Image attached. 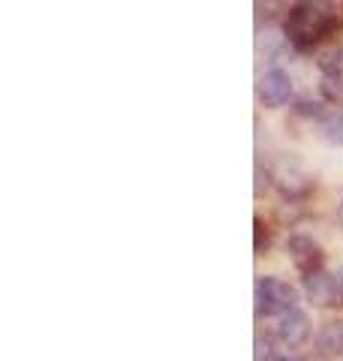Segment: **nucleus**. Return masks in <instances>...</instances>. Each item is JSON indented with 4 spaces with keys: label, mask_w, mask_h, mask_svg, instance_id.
Returning <instances> with one entry per match:
<instances>
[{
    "label": "nucleus",
    "mask_w": 343,
    "mask_h": 361,
    "mask_svg": "<svg viewBox=\"0 0 343 361\" xmlns=\"http://www.w3.org/2000/svg\"><path fill=\"white\" fill-rule=\"evenodd\" d=\"M335 27H337L335 13H331V6L323 4V0H299L292 6L289 18H286V37H289V42L301 45V49L316 45Z\"/></svg>",
    "instance_id": "nucleus-1"
},
{
    "label": "nucleus",
    "mask_w": 343,
    "mask_h": 361,
    "mask_svg": "<svg viewBox=\"0 0 343 361\" xmlns=\"http://www.w3.org/2000/svg\"><path fill=\"white\" fill-rule=\"evenodd\" d=\"M256 301V316H283L299 304V292H295L286 280L277 277H259L253 289Z\"/></svg>",
    "instance_id": "nucleus-2"
},
{
    "label": "nucleus",
    "mask_w": 343,
    "mask_h": 361,
    "mask_svg": "<svg viewBox=\"0 0 343 361\" xmlns=\"http://www.w3.org/2000/svg\"><path fill=\"white\" fill-rule=\"evenodd\" d=\"M271 180L286 199H299L304 193H311V187H313L311 175L304 172V166L295 157H280L271 169Z\"/></svg>",
    "instance_id": "nucleus-3"
},
{
    "label": "nucleus",
    "mask_w": 343,
    "mask_h": 361,
    "mask_svg": "<svg viewBox=\"0 0 343 361\" xmlns=\"http://www.w3.org/2000/svg\"><path fill=\"white\" fill-rule=\"evenodd\" d=\"M304 295L313 307H335L337 298H343L337 274H328V271H323V268L304 274Z\"/></svg>",
    "instance_id": "nucleus-4"
},
{
    "label": "nucleus",
    "mask_w": 343,
    "mask_h": 361,
    "mask_svg": "<svg viewBox=\"0 0 343 361\" xmlns=\"http://www.w3.org/2000/svg\"><path fill=\"white\" fill-rule=\"evenodd\" d=\"M256 97H259V103L268 106V109L286 106V103H289V97H292V78H289V73L265 70L259 75V82H256Z\"/></svg>",
    "instance_id": "nucleus-5"
},
{
    "label": "nucleus",
    "mask_w": 343,
    "mask_h": 361,
    "mask_svg": "<svg viewBox=\"0 0 343 361\" xmlns=\"http://www.w3.org/2000/svg\"><path fill=\"white\" fill-rule=\"evenodd\" d=\"M307 337H311V316H307L301 307L286 310L277 319V341L286 349H295V346L307 343Z\"/></svg>",
    "instance_id": "nucleus-6"
},
{
    "label": "nucleus",
    "mask_w": 343,
    "mask_h": 361,
    "mask_svg": "<svg viewBox=\"0 0 343 361\" xmlns=\"http://www.w3.org/2000/svg\"><path fill=\"white\" fill-rule=\"evenodd\" d=\"M313 58L323 73H343V27L340 25L313 45Z\"/></svg>",
    "instance_id": "nucleus-7"
},
{
    "label": "nucleus",
    "mask_w": 343,
    "mask_h": 361,
    "mask_svg": "<svg viewBox=\"0 0 343 361\" xmlns=\"http://www.w3.org/2000/svg\"><path fill=\"white\" fill-rule=\"evenodd\" d=\"M286 253H289L292 265L301 271V274H311V271L323 268V247L307 235H292L289 244H286Z\"/></svg>",
    "instance_id": "nucleus-8"
},
{
    "label": "nucleus",
    "mask_w": 343,
    "mask_h": 361,
    "mask_svg": "<svg viewBox=\"0 0 343 361\" xmlns=\"http://www.w3.org/2000/svg\"><path fill=\"white\" fill-rule=\"evenodd\" d=\"M316 346L323 355H343V322H325L316 334Z\"/></svg>",
    "instance_id": "nucleus-9"
},
{
    "label": "nucleus",
    "mask_w": 343,
    "mask_h": 361,
    "mask_svg": "<svg viewBox=\"0 0 343 361\" xmlns=\"http://www.w3.org/2000/svg\"><path fill=\"white\" fill-rule=\"evenodd\" d=\"M319 130L325 133L328 142L343 145V111H331V115H323V118H319Z\"/></svg>",
    "instance_id": "nucleus-10"
},
{
    "label": "nucleus",
    "mask_w": 343,
    "mask_h": 361,
    "mask_svg": "<svg viewBox=\"0 0 343 361\" xmlns=\"http://www.w3.org/2000/svg\"><path fill=\"white\" fill-rule=\"evenodd\" d=\"M323 94L335 103H343V73H323Z\"/></svg>",
    "instance_id": "nucleus-11"
},
{
    "label": "nucleus",
    "mask_w": 343,
    "mask_h": 361,
    "mask_svg": "<svg viewBox=\"0 0 343 361\" xmlns=\"http://www.w3.org/2000/svg\"><path fill=\"white\" fill-rule=\"evenodd\" d=\"M337 223H340V229H343V202L337 205Z\"/></svg>",
    "instance_id": "nucleus-12"
},
{
    "label": "nucleus",
    "mask_w": 343,
    "mask_h": 361,
    "mask_svg": "<svg viewBox=\"0 0 343 361\" xmlns=\"http://www.w3.org/2000/svg\"><path fill=\"white\" fill-rule=\"evenodd\" d=\"M271 361H295V358H289V355H277V358H271Z\"/></svg>",
    "instance_id": "nucleus-13"
},
{
    "label": "nucleus",
    "mask_w": 343,
    "mask_h": 361,
    "mask_svg": "<svg viewBox=\"0 0 343 361\" xmlns=\"http://www.w3.org/2000/svg\"><path fill=\"white\" fill-rule=\"evenodd\" d=\"M337 280H340V292H343V268H340V274H337Z\"/></svg>",
    "instance_id": "nucleus-14"
},
{
    "label": "nucleus",
    "mask_w": 343,
    "mask_h": 361,
    "mask_svg": "<svg viewBox=\"0 0 343 361\" xmlns=\"http://www.w3.org/2000/svg\"><path fill=\"white\" fill-rule=\"evenodd\" d=\"M265 4H277V0H265Z\"/></svg>",
    "instance_id": "nucleus-15"
}]
</instances>
